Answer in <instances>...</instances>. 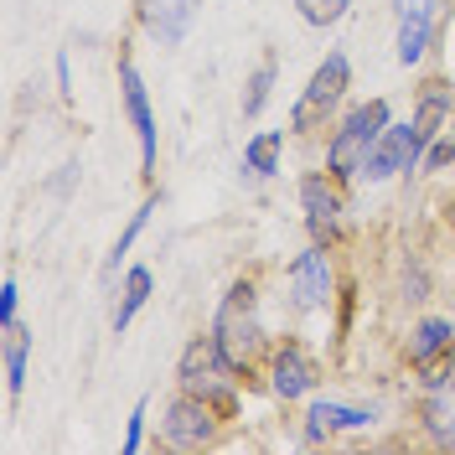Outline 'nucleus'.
Returning <instances> with one entry per match:
<instances>
[{
    "instance_id": "nucleus-1",
    "label": "nucleus",
    "mask_w": 455,
    "mask_h": 455,
    "mask_svg": "<svg viewBox=\"0 0 455 455\" xmlns=\"http://www.w3.org/2000/svg\"><path fill=\"white\" fill-rule=\"evenodd\" d=\"M207 337L218 341V352H223L249 383H259L264 357H269V347H275L269 326H264V284H259V269L228 280V290L218 295V306H212Z\"/></svg>"
},
{
    "instance_id": "nucleus-2",
    "label": "nucleus",
    "mask_w": 455,
    "mask_h": 455,
    "mask_svg": "<svg viewBox=\"0 0 455 455\" xmlns=\"http://www.w3.org/2000/svg\"><path fill=\"white\" fill-rule=\"evenodd\" d=\"M388 124H394V99H383V93H372L363 104H347L331 119V130H326V171L337 176L341 187L363 181V166H368L372 145L383 140Z\"/></svg>"
},
{
    "instance_id": "nucleus-3",
    "label": "nucleus",
    "mask_w": 455,
    "mask_h": 455,
    "mask_svg": "<svg viewBox=\"0 0 455 455\" xmlns=\"http://www.w3.org/2000/svg\"><path fill=\"white\" fill-rule=\"evenodd\" d=\"M347 93H352V57L341 47H326V57L311 68V78L300 88V99L290 104V135L311 140L321 130H331V119L341 114Z\"/></svg>"
},
{
    "instance_id": "nucleus-4",
    "label": "nucleus",
    "mask_w": 455,
    "mask_h": 455,
    "mask_svg": "<svg viewBox=\"0 0 455 455\" xmlns=\"http://www.w3.org/2000/svg\"><path fill=\"white\" fill-rule=\"evenodd\" d=\"M176 388L207 398V403H218L223 414H233V419H238L249 378L233 368L223 352H218V341H212V337H192L187 347H181V357H176Z\"/></svg>"
},
{
    "instance_id": "nucleus-5",
    "label": "nucleus",
    "mask_w": 455,
    "mask_h": 455,
    "mask_svg": "<svg viewBox=\"0 0 455 455\" xmlns=\"http://www.w3.org/2000/svg\"><path fill=\"white\" fill-rule=\"evenodd\" d=\"M259 383L269 388L275 403L295 409V403H306V398L321 394V383H326V363L315 357V347L306 337H275L269 357H264V372H259Z\"/></svg>"
},
{
    "instance_id": "nucleus-6",
    "label": "nucleus",
    "mask_w": 455,
    "mask_h": 455,
    "mask_svg": "<svg viewBox=\"0 0 455 455\" xmlns=\"http://www.w3.org/2000/svg\"><path fill=\"white\" fill-rule=\"evenodd\" d=\"M295 197H300V223H306V238L321 243V249H347L352 238V223H347V187L326 166L300 171L295 181Z\"/></svg>"
},
{
    "instance_id": "nucleus-7",
    "label": "nucleus",
    "mask_w": 455,
    "mask_h": 455,
    "mask_svg": "<svg viewBox=\"0 0 455 455\" xmlns=\"http://www.w3.org/2000/svg\"><path fill=\"white\" fill-rule=\"evenodd\" d=\"M341 269H337V249H321V243H306L300 254L284 264V300L295 315H321L337 306L341 295Z\"/></svg>"
},
{
    "instance_id": "nucleus-8",
    "label": "nucleus",
    "mask_w": 455,
    "mask_h": 455,
    "mask_svg": "<svg viewBox=\"0 0 455 455\" xmlns=\"http://www.w3.org/2000/svg\"><path fill=\"white\" fill-rule=\"evenodd\" d=\"M228 425H233V414H223L218 403L187 394V388H176L161 409V445L166 451H212V445H223Z\"/></svg>"
},
{
    "instance_id": "nucleus-9",
    "label": "nucleus",
    "mask_w": 455,
    "mask_h": 455,
    "mask_svg": "<svg viewBox=\"0 0 455 455\" xmlns=\"http://www.w3.org/2000/svg\"><path fill=\"white\" fill-rule=\"evenodd\" d=\"M119 104H124V119L135 130V145H140V181L156 187V161H161V124H156V104H150V88H145L135 57L119 52Z\"/></svg>"
},
{
    "instance_id": "nucleus-10",
    "label": "nucleus",
    "mask_w": 455,
    "mask_h": 455,
    "mask_svg": "<svg viewBox=\"0 0 455 455\" xmlns=\"http://www.w3.org/2000/svg\"><path fill=\"white\" fill-rule=\"evenodd\" d=\"M451 357H455V315L425 311L403 326V337H398V363H403V372H414V383H419L425 372L445 368Z\"/></svg>"
},
{
    "instance_id": "nucleus-11",
    "label": "nucleus",
    "mask_w": 455,
    "mask_h": 455,
    "mask_svg": "<svg viewBox=\"0 0 455 455\" xmlns=\"http://www.w3.org/2000/svg\"><path fill=\"white\" fill-rule=\"evenodd\" d=\"M414 425L429 445L451 451L455 445V357L445 368H435L419 378V394H414Z\"/></svg>"
},
{
    "instance_id": "nucleus-12",
    "label": "nucleus",
    "mask_w": 455,
    "mask_h": 455,
    "mask_svg": "<svg viewBox=\"0 0 455 455\" xmlns=\"http://www.w3.org/2000/svg\"><path fill=\"white\" fill-rule=\"evenodd\" d=\"M378 425L372 403H347V398H326L315 394L300 409V445H331L337 435H363Z\"/></svg>"
},
{
    "instance_id": "nucleus-13",
    "label": "nucleus",
    "mask_w": 455,
    "mask_h": 455,
    "mask_svg": "<svg viewBox=\"0 0 455 455\" xmlns=\"http://www.w3.org/2000/svg\"><path fill=\"white\" fill-rule=\"evenodd\" d=\"M398 176H419V145H414L409 119H394L383 130V140L372 145L368 166H363V187H383V181H398Z\"/></svg>"
},
{
    "instance_id": "nucleus-14",
    "label": "nucleus",
    "mask_w": 455,
    "mask_h": 455,
    "mask_svg": "<svg viewBox=\"0 0 455 455\" xmlns=\"http://www.w3.org/2000/svg\"><path fill=\"white\" fill-rule=\"evenodd\" d=\"M455 119V84L451 78H425L414 88V109H409V130H414V145H419V161H425L429 140Z\"/></svg>"
},
{
    "instance_id": "nucleus-15",
    "label": "nucleus",
    "mask_w": 455,
    "mask_h": 455,
    "mask_svg": "<svg viewBox=\"0 0 455 455\" xmlns=\"http://www.w3.org/2000/svg\"><path fill=\"white\" fill-rule=\"evenodd\" d=\"M197 5L202 0H140V27L150 31V42H161V47H181L187 42V31L197 21Z\"/></svg>"
},
{
    "instance_id": "nucleus-16",
    "label": "nucleus",
    "mask_w": 455,
    "mask_h": 455,
    "mask_svg": "<svg viewBox=\"0 0 455 455\" xmlns=\"http://www.w3.org/2000/svg\"><path fill=\"white\" fill-rule=\"evenodd\" d=\"M440 42V16H398V31H394V62L398 68H425V57L435 52Z\"/></svg>"
},
{
    "instance_id": "nucleus-17",
    "label": "nucleus",
    "mask_w": 455,
    "mask_h": 455,
    "mask_svg": "<svg viewBox=\"0 0 455 455\" xmlns=\"http://www.w3.org/2000/svg\"><path fill=\"white\" fill-rule=\"evenodd\" d=\"M150 295H156V269L150 264H124V280H119V300H114V337H124L130 331V321L150 306Z\"/></svg>"
},
{
    "instance_id": "nucleus-18",
    "label": "nucleus",
    "mask_w": 455,
    "mask_h": 455,
    "mask_svg": "<svg viewBox=\"0 0 455 455\" xmlns=\"http://www.w3.org/2000/svg\"><path fill=\"white\" fill-rule=\"evenodd\" d=\"M27 363H31L27 321L0 326V378H5V398H21V388H27Z\"/></svg>"
},
{
    "instance_id": "nucleus-19",
    "label": "nucleus",
    "mask_w": 455,
    "mask_h": 455,
    "mask_svg": "<svg viewBox=\"0 0 455 455\" xmlns=\"http://www.w3.org/2000/svg\"><path fill=\"white\" fill-rule=\"evenodd\" d=\"M161 202H166V192H161V187H150V192H145V202L130 212V223L119 228V238H114L109 259H104V275H119V264H130V249L140 243V233L150 228V218L161 212Z\"/></svg>"
},
{
    "instance_id": "nucleus-20",
    "label": "nucleus",
    "mask_w": 455,
    "mask_h": 455,
    "mask_svg": "<svg viewBox=\"0 0 455 455\" xmlns=\"http://www.w3.org/2000/svg\"><path fill=\"white\" fill-rule=\"evenodd\" d=\"M284 135L290 130H254L249 140H243V171L249 176H280L284 171Z\"/></svg>"
},
{
    "instance_id": "nucleus-21",
    "label": "nucleus",
    "mask_w": 455,
    "mask_h": 455,
    "mask_svg": "<svg viewBox=\"0 0 455 455\" xmlns=\"http://www.w3.org/2000/svg\"><path fill=\"white\" fill-rule=\"evenodd\" d=\"M275 84H280V57L264 52L259 57V68L243 78V93H238V114L243 119H259V114L269 109V99H275Z\"/></svg>"
},
{
    "instance_id": "nucleus-22",
    "label": "nucleus",
    "mask_w": 455,
    "mask_h": 455,
    "mask_svg": "<svg viewBox=\"0 0 455 455\" xmlns=\"http://www.w3.org/2000/svg\"><path fill=\"white\" fill-rule=\"evenodd\" d=\"M394 295L403 300V306H425L429 295H435V275H429L425 254H409V259H403V269H398Z\"/></svg>"
},
{
    "instance_id": "nucleus-23",
    "label": "nucleus",
    "mask_w": 455,
    "mask_h": 455,
    "mask_svg": "<svg viewBox=\"0 0 455 455\" xmlns=\"http://www.w3.org/2000/svg\"><path fill=\"white\" fill-rule=\"evenodd\" d=\"M352 5H357V0H295L300 21H306V27H315V31L341 27V21L352 16Z\"/></svg>"
},
{
    "instance_id": "nucleus-24",
    "label": "nucleus",
    "mask_w": 455,
    "mask_h": 455,
    "mask_svg": "<svg viewBox=\"0 0 455 455\" xmlns=\"http://www.w3.org/2000/svg\"><path fill=\"white\" fill-rule=\"evenodd\" d=\"M445 171H455V119L429 140L425 161H419V176H445Z\"/></svg>"
},
{
    "instance_id": "nucleus-25",
    "label": "nucleus",
    "mask_w": 455,
    "mask_h": 455,
    "mask_svg": "<svg viewBox=\"0 0 455 455\" xmlns=\"http://www.w3.org/2000/svg\"><path fill=\"white\" fill-rule=\"evenodd\" d=\"M145 425H150V398H140V403L130 409V425H124V440H119V451L124 455L145 451Z\"/></svg>"
},
{
    "instance_id": "nucleus-26",
    "label": "nucleus",
    "mask_w": 455,
    "mask_h": 455,
    "mask_svg": "<svg viewBox=\"0 0 455 455\" xmlns=\"http://www.w3.org/2000/svg\"><path fill=\"white\" fill-rule=\"evenodd\" d=\"M11 321H21V284H16V275L0 280V326H11Z\"/></svg>"
},
{
    "instance_id": "nucleus-27",
    "label": "nucleus",
    "mask_w": 455,
    "mask_h": 455,
    "mask_svg": "<svg viewBox=\"0 0 455 455\" xmlns=\"http://www.w3.org/2000/svg\"><path fill=\"white\" fill-rule=\"evenodd\" d=\"M57 93H62V104H73V57L68 52H57Z\"/></svg>"
},
{
    "instance_id": "nucleus-28",
    "label": "nucleus",
    "mask_w": 455,
    "mask_h": 455,
    "mask_svg": "<svg viewBox=\"0 0 455 455\" xmlns=\"http://www.w3.org/2000/svg\"><path fill=\"white\" fill-rule=\"evenodd\" d=\"M394 16H440V0H394Z\"/></svg>"
},
{
    "instance_id": "nucleus-29",
    "label": "nucleus",
    "mask_w": 455,
    "mask_h": 455,
    "mask_svg": "<svg viewBox=\"0 0 455 455\" xmlns=\"http://www.w3.org/2000/svg\"><path fill=\"white\" fill-rule=\"evenodd\" d=\"M445 223L455 228V187H451V197H445Z\"/></svg>"
}]
</instances>
